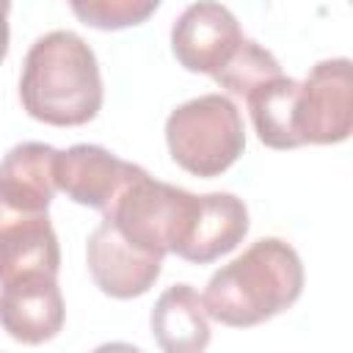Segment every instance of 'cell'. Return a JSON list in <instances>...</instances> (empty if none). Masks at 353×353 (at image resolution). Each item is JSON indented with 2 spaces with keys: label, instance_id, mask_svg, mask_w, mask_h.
<instances>
[{
  "label": "cell",
  "instance_id": "obj_8",
  "mask_svg": "<svg viewBox=\"0 0 353 353\" xmlns=\"http://www.w3.org/2000/svg\"><path fill=\"white\" fill-rule=\"evenodd\" d=\"M63 295L55 276L33 273L0 284V325L22 345H41L63 328Z\"/></svg>",
  "mask_w": 353,
  "mask_h": 353
},
{
  "label": "cell",
  "instance_id": "obj_4",
  "mask_svg": "<svg viewBox=\"0 0 353 353\" xmlns=\"http://www.w3.org/2000/svg\"><path fill=\"white\" fill-rule=\"evenodd\" d=\"M196 193L160 182L146 171L102 218L110 221L127 243L163 259L165 254H176L182 245L196 210Z\"/></svg>",
  "mask_w": 353,
  "mask_h": 353
},
{
  "label": "cell",
  "instance_id": "obj_2",
  "mask_svg": "<svg viewBox=\"0 0 353 353\" xmlns=\"http://www.w3.org/2000/svg\"><path fill=\"white\" fill-rule=\"evenodd\" d=\"M19 99L36 121L52 127L88 124L102 108V77L85 39L72 30L39 36L25 55Z\"/></svg>",
  "mask_w": 353,
  "mask_h": 353
},
{
  "label": "cell",
  "instance_id": "obj_11",
  "mask_svg": "<svg viewBox=\"0 0 353 353\" xmlns=\"http://www.w3.org/2000/svg\"><path fill=\"white\" fill-rule=\"evenodd\" d=\"M245 232H248V207L240 196L204 193L196 199V210L188 234L176 248V256H182L185 262L207 265L237 248Z\"/></svg>",
  "mask_w": 353,
  "mask_h": 353
},
{
  "label": "cell",
  "instance_id": "obj_6",
  "mask_svg": "<svg viewBox=\"0 0 353 353\" xmlns=\"http://www.w3.org/2000/svg\"><path fill=\"white\" fill-rule=\"evenodd\" d=\"M146 168L127 163L97 143H74L55 154V190L66 193L74 204L94 207L102 215L113 210L121 193L143 176Z\"/></svg>",
  "mask_w": 353,
  "mask_h": 353
},
{
  "label": "cell",
  "instance_id": "obj_13",
  "mask_svg": "<svg viewBox=\"0 0 353 353\" xmlns=\"http://www.w3.org/2000/svg\"><path fill=\"white\" fill-rule=\"evenodd\" d=\"M298 91L301 83L295 77L279 74L273 80L259 83L254 91H248V113L256 138L270 149H295L301 146L298 127H295V110H298Z\"/></svg>",
  "mask_w": 353,
  "mask_h": 353
},
{
  "label": "cell",
  "instance_id": "obj_17",
  "mask_svg": "<svg viewBox=\"0 0 353 353\" xmlns=\"http://www.w3.org/2000/svg\"><path fill=\"white\" fill-rule=\"evenodd\" d=\"M91 353H143V350L135 347V345H130V342H105V345L94 347Z\"/></svg>",
  "mask_w": 353,
  "mask_h": 353
},
{
  "label": "cell",
  "instance_id": "obj_1",
  "mask_svg": "<svg viewBox=\"0 0 353 353\" xmlns=\"http://www.w3.org/2000/svg\"><path fill=\"white\" fill-rule=\"evenodd\" d=\"M301 292L303 262L298 251L281 237H262L210 276L201 303L207 317L251 328L290 309Z\"/></svg>",
  "mask_w": 353,
  "mask_h": 353
},
{
  "label": "cell",
  "instance_id": "obj_7",
  "mask_svg": "<svg viewBox=\"0 0 353 353\" xmlns=\"http://www.w3.org/2000/svg\"><path fill=\"white\" fill-rule=\"evenodd\" d=\"M243 39L237 17L226 6L210 0L188 6L171 28V50L179 66L210 77L229 63Z\"/></svg>",
  "mask_w": 353,
  "mask_h": 353
},
{
  "label": "cell",
  "instance_id": "obj_14",
  "mask_svg": "<svg viewBox=\"0 0 353 353\" xmlns=\"http://www.w3.org/2000/svg\"><path fill=\"white\" fill-rule=\"evenodd\" d=\"M284 74L276 55L256 44L254 39H243V44L237 47V52L229 58V63L212 77L221 88H226L229 94H237V97H248V91H254L259 83L265 80H273Z\"/></svg>",
  "mask_w": 353,
  "mask_h": 353
},
{
  "label": "cell",
  "instance_id": "obj_5",
  "mask_svg": "<svg viewBox=\"0 0 353 353\" xmlns=\"http://www.w3.org/2000/svg\"><path fill=\"white\" fill-rule=\"evenodd\" d=\"M295 127L303 143H342L353 130V63L328 58L309 69L298 91Z\"/></svg>",
  "mask_w": 353,
  "mask_h": 353
},
{
  "label": "cell",
  "instance_id": "obj_3",
  "mask_svg": "<svg viewBox=\"0 0 353 353\" xmlns=\"http://www.w3.org/2000/svg\"><path fill=\"white\" fill-rule=\"evenodd\" d=\"M171 160L193 176H218L245 149L237 105L223 94H201L176 105L165 119Z\"/></svg>",
  "mask_w": 353,
  "mask_h": 353
},
{
  "label": "cell",
  "instance_id": "obj_9",
  "mask_svg": "<svg viewBox=\"0 0 353 353\" xmlns=\"http://www.w3.org/2000/svg\"><path fill=\"white\" fill-rule=\"evenodd\" d=\"M85 259L94 284L110 298H138L149 292L163 270V259L143 254L132 243H127L119 229L102 218V223L91 232L85 245Z\"/></svg>",
  "mask_w": 353,
  "mask_h": 353
},
{
  "label": "cell",
  "instance_id": "obj_16",
  "mask_svg": "<svg viewBox=\"0 0 353 353\" xmlns=\"http://www.w3.org/2000/svg\"><path fill=\"white\" fill-rule=\"evenodd\" d=\"M8 11H11V6L6 0H0V61L8 52Z\"/></svg>",
  "mask_w": 353,
  "mask_h": 353
},
{
  "label": "cell",
  "instance_id": "obj_15",
  "mask_svg": "<svg viewBox=\"0 0 353 353\" xmlns=\"http://www.w3.org/2000/svg\"><path fill=\"white\" fill-rule=\"evenodd\" d=\"M157 0H72L69 8L97 30H119L141 25L157 11Z\"/></svg>",
  "mask_w": 353,
  "mask_h": 353
},
{
  "label": "cell",
  "instance_id": "obj_10",
  "mask_svg": "<svg viewBox=\"0 0 353 353\" xmlns=\"http://www.w3.org/2000/svg\"><path fill=\"white\" fill-rule=\"evenodd\" d=\"M61 248L47 212L17 210L0 201V284L19 276H55Z\"/></svg>",
  "mask_w": 353,
  "mask_h": 353
},
{
  "label": "cell",
  "instance_id": "obj_12",
  "mask_svg": "<svg viewBox=\"0 0 353 353\" xmlns=\"http://www.w3.org/2000/svg\"><path fill=\"white\" fill-rule=\"evenodd\" d=\"M152 336L163 353H204L210 345V323L201 295L190 284L168 287L152 309Z\"/></svg>",
  "mask_w": 353,
  "mask_h": 353
}]
</instances>
